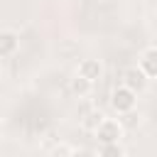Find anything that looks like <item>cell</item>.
<instances>
[{
	"mask_svg": "<svg viewBox=\"0 0 157 157\" xmlns=\"http://www.w3.org/2000/svg\"><path fill=\"white\" fill-rule=\"evenodd\" d=\"M98 157H123V147H120V142H118V145H101Z\"/></svg>",
	"mask_w": 157,
	"mask_h": 157,
	"instance_id": "9c48e42d",
	"label": "cell"
},
{
	"mask_svg": "<svg viewBox=\"0 0 157 157\" xmlns=\"http://www.w3.org/2000/svg\"><path fill=\"white\" fill-rule=\"evenodd\" d=\"M93 135H96V142H98V145H118L120 137L125 135V125H123V120L103 118L101 125L93 130Z\"/></svg>",
	"mask_w": 157,
	"mask_h": 157,
	"instance_id": "6da1fadb",
	"label": "cell"
},
{
	"mask_svg": "<svg viewBox=\"0 0 157 157\" xmlns=\"http://www.w3.org/2000/svg\"><path fill=\"white\" fill-rule=\"evenodd\" d=\"M137 105V93H132L130 88L125 86H115L113 93H110V108L118 113V115H130Z\"/></svg>",
	"mask_w": 157,
	"mask_h": 157,
	"instance_id": "7a4b0ae2",
	"label": "cell"
},
{
	"mask_svg": "<svg viewBox=\"0 0 157 157\" xmlns=\"http://www.w3.org/2000/svg\"><path fill=\"white\" fill-rule=\"evenodd\" d=\"M20 49V34L15 29H0V59L15 56Z\"/></svg>",
	"mask_w": 157,
	"mask_h": 157,
	"instance_id": "277c9868",
	"label": "cell"
},
{
	"mask_svg": "<svg viewBox=\"0 0 157 157\" xmlns=\"http://www.w3.org/2000/svg\"><path fill=\"white\" fill-rule=\"evenodd\" d=\"M137 66L145 71L147 78H157V47H145V49L140 52Z\"/></svg>",
	"mask_w": 157,
	"mask_h": 157,
	"instance_id": "5b68a950",
	"label": "cell"
},
{
	"mask_svg": "<svg viewBox=\"0 0 157 157\" xmlns=\"http://www.w3.org/2000/svg\"><path fill=\"white\" fill-rule=\"evenodd\" d=\"M76 74H81L83 78H88V81H98L101 78V74H103V66H101V61L98 59H81L78 61V69H76Z\"/></svg>",
	"mask_w": 157,
	"mask_h": 157,
	"instance_id": "8992f818",
	"label": "cell"
},
{
	"mask_svg": "<svg viewBox=\"0 0 157 157\" xmlns=\"http://www.w3.org/2000/svg\"><path fill=\"white\" fill-rule=\"evenodd\" d=\"M69 88H71V93H74V96L83 98V96H88V93L93 91V81L83 78L81 74H74V78L69 81Z\"/></svg>",
	"mask_w": 157,
	"mask_h": 157,
	"instance_id": "52a82bcc",
	"label": "cell"
},
{
	"mask_svg": "<svg viewBox=\"0 0 157 157\" xmlns=\"http://www.w3.org/2000/svg\"><path fill=\"white\" fill-rule=\"evenodd\" d=\"M147 83H150V78L145 76V71H142L137 64H135V66H125L123 74H120V86L130 88L132 93H142V91L147 88Z\"/></svg>",
	"mask_w": 157,
	"mask_h": 157,
	"instance_id": "3957f363",
	"label": "cell"
},
{
	"mask_svg": "<svg viewBox=\"0 0 157 157\" xmlns=\"http://www.w3.org/2000/svg\"><path fill=\"white\" fill-rule=\"evenodd\" d=\"M49 157H76V155H74V147H71L69 142H56V145L52 147Z\"/></svg>",
	"mask_w": 157,
	"mask_h": 157,
	"instance_id": "ba28073f",
	"label": "cell"
}]
</instances>
